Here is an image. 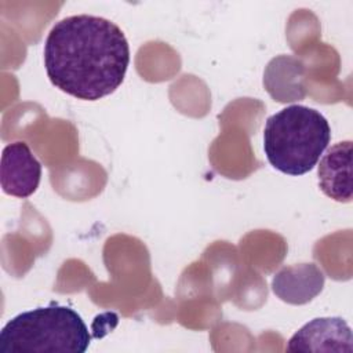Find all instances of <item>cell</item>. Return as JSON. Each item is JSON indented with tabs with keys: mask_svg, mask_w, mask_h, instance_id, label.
<instances>
[{
	"mask_svg": "<svg viewBox=\"0 0 353 353\" xmlns=\"http://www.w3.org/2000/svg\"><path fill=\"white\" fill-rule=\"evenodd\" d=\"M325 276L314 263H298L281 268L272 280L273 292L290 305H305L324 287Z\"/></svg>",
	"mask_w": 353,
	"mask_h": 353,
	"instance_id": "obj_6",
	"label": "cell"
},
{
	"mask_svg": "<svg viewBox=\"0 0 353 353\" xmlns=\"http://www.w3.org/2000/svg\"><path fill=\"white\" fill-rule=\"evenodd\" d=\"M330 139V124L320 112L290 105L266 120L263 150L273 168L298 176L313 170Z\"/></svg>",
	"mask_w": 353,
	"mask_h": 353,
	"instance_id": "obj_2",
	"label": "cell"
},
{
	"mask_svg": "<svg viewBox=\"0 0 353 353\" xmlns=\"http://www.w3.org/2000/svg\"><path fill=\"white\" fill-rule=\"evenodd\" d=\"M41 179V164L23 141L8 143L1 153L0 182L6 194L26 199Z\"/></svg>",
	"mask_w": 353,
	"mask_h": 353,
	"instance_id": "obj_5",
	"label": "cell"
},
{
	"mask_svg": "<svg viewBox=\"0 0 353 353\" xmlns=\"http://www.w3.org/2000/svg\"><path fill=\"white\" fill-rule=\"evenodd\" d=\"M288 352L352 353L353 336L341 317H317L301 327L288 341Z\"/></svg>",
	"mask_w": 353,
	"mask_h": 353,
	"instance_id": "obj_4",
	"label": "cell"
},
{
	"mask_svg": "<svg viewBox=\"0 0 353 353\" xmlns=\"http://www.w3.org/2000/svg\"><path fill=\"white\" fill-rule=\"evenodd\" d=\"M130 63V46L123 30L95 15H72L57 22L44 44V66L50 81L83 101L114 92Z\"/></svg>",
	"mask_w": 353,
	"mask_h": 353,
	"instance_id": "obj_1",
	"label": "cell"
},
{
	"mask_svg": "<svg viewBox=\"0 0 353 353\" xmlns=\"http://www.w3.org/2000/svg\"><path fill=\"white\" fill-rule=\"evenodd\" d=\"M319 185L325 196L339 203L352 200V141L332 145L319 165Z\"/></svg>",
	"mask_w": 353,
	"mask_h": 353,
	"instance_id": "obj_7",
	"label": "cell"
},
{
	"mask_svg": "<svg viewBox=\"0 0 353 353\" xmlns=\"http://www.w3.org/2000/svg\"><path fill=\"white\" fill-rule=\"evenodd\" d=\"M90 341L76 310L51 303L12 317L0 331V353H84Z\"/></svg>",
	"mask_w": 353,
	"mask_h": 353,
	"instance_id": "obj_3",
	"label": "cell"
}]
</instances>
